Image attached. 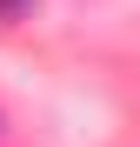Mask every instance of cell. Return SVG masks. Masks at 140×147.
<instances>
[{
    "label": "cell",
    "mask_w": 140,
    "mask_h": 147,
    "mask_svg": "<svg viewBox=\"0 0 140 147\" xmlns=\"http://www.w3.org/2000/svg\"><path fill=\"white\" fill-rule=\"evenodd\" d=\"M27 7H33V0H0V20H20Z\"/></svg>",
    "instance_id": "6da1fadb"
}]
</instances>
